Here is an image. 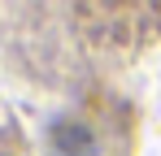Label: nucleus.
<instances>
[{
    "label": "nucleus",
    "mask_w": 161,
    "mask_h": 156,
    "mask_svg": "<svg viewBox=\"0 0 161 156\" xmlns=\"http://www.w3.org/2000/svg\"><path fill=\"white\" fill-rule=\"evenodd\" d=\"M100 143H96V130L87 122H57L53 126V156H96Z\"/></svg>",
    "instance_id": "f257e3e1"
}]
</instances>
